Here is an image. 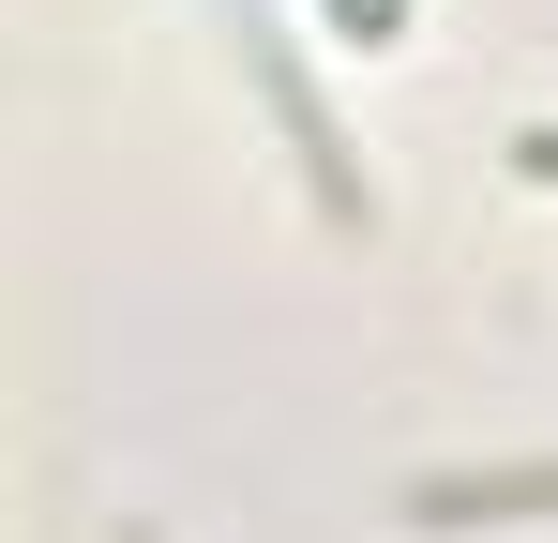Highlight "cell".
I'll return each mask as SVG.
<instances>
[{
    "mask_svg": "<svg viewBox=\"0 0 558 543\" xmlns=\"http://www.w3.org/2000/svg\"><path fill=\"white\" fill-rule=\"evenodd\" d=\"M529 498H558V468H498V483H423V514H438V529H483V514H529Z\"/></svg>",
    "mask_w": 558,
    "mask_h": 543,
    "instance_id": "1",
    "label": "cell"
},
{
    "mask_svg": "<svg viewBox=\"0 0 558 543\" xmlns=\"http://www.w3.org/2000/svg\"><path fill=\"white\" fill-rule=\"evenodd\" d=\"M513 152H529V167H544V181H558V121H544V136H513Z\"/></svg>",
    "mask_w": 558,
    "mask_h": 543,
    "instance_id": "2",
    "label": "cell"
}]
</instances>
